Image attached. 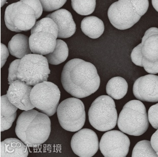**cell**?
Wrapping results in <instances>:
<instances>
[{"mask_svg":"<svg viewBox=\"0 0 158 157\" xmlns=\"http://www.w3.org/2000/svg\"><path fill=\"white\" fill-rule=\"evenodd\" d=\"M50 71L48 62L43 55L29 54L21 59L18 68V79L32 86L48 81Z\"/></svg>","mask_w":158,"mask_h":157,"instance_id":"cell-6","label":"cell"},{"mask_svg":"<svg viewBox=\"0 0 158 157\" xmlns=\"http://www.w3.org/2000/svg\"><path fill=\"white\" fill-rule=\"evenodd\" d=\"M39 31L51 33L56 38L58 37V26L56 23L51 18L45 17L36 22L35 25L31 29V33H34Z\"/></svg>","mask_w":158,"mask_h":157,"instance_id":"cell-22","label":"cell"},{"mask_svg":"<svg viewBox=\"0 0 158 157\" xmlns=\"http://www.w3.org/2000/svg\"><path fill=\"white\" fill-rule=\"evenodd\" d=\"M142 46L141 43L136 46L134 48L131 55L133 63L139 67H143L142 64V59L143 56L142 53Z\"/></svg>","mask_w":158,"mask_h":157,"instance_id":"cell-28","label":"cell"},{"mask_svg":"<svg viewBox=\"0 0 158 157\" xmlns=\"http://www.w3.org/2000/svg\"><path fill=\"white\" fill-rule=\"evenodd\" d=\"M128 85L122 77H114L109 81L106 85V92L109 96L116 100L122 99L127 93Z\"/></svg>","mask_w":158,"mask_h":157,"instance_id":"cell-20","label":"cell"},{"mask_svg":"<svg viewBox=\"0 0 158 157\" xmlns=\"http://www.w3.org/2000/svg\"><path fill=\"white\" fill-rule=\"evenodd\" d=\"M130 140L120 131L105 133L100 142V149L105 157H126L129 153Z\"/></svg>","mask_w":158,"mask_h":157,"instance_id":"cell-10","label":"cell"},{"mask_svg":"<svg viewBox=\"0 0 158 157\" xmlns=\"http://www.w3.org/2000/svg\"><path fill=\"white\" fill-rule=\"evenodd\" d=\"M28 154L27 146L21 140L8 138L1 142V157H27Z\"/></svg>","mask_w":158,"mask_h":157,"instance_id":"cell-17","label":"cell"},{"mask_svg":"<svg viewBox=\"0 0 158 157\" xmlns=\"http://www.w3.org/2000/svg\"><path fill=\"white\" fill-rule=\"evenodd\" d=\"M61 80L64 90L78 98L94 94L101 81L94 65L80 59H71L64 65Z\"/></svg>","mask_w":158,"mask_h":157,"instance_id":"cell-1","label":"cell"},{"mask_svg":"<svg viewBox=\"0 0 158 157\" xmlns=\"http://www.w3.org/2000/svg\"><path fill=\"white\" fill-rule=\"evenodd\" d=\"M133 91L138 100L158 102V76L148 74L138 78L134 84Z\"/></svg>","mask_w":158,"mask_h":157,"instance_id":"cell-13","label":"cell"},{"mask_svg":"<svg viewBox=\"0 0 158 157\" xmlns=\"http://www.w3.org/2000/svg\"><path fill=\"white\" fill-rule=\"evenodd\" d=\"M88 117L90 124L98 131L106 132L114 129L118 116L113 98L107 95L98 97L91 105Z\"/></svg>","mask_w":158,"mask_h":157,"instance_id":"cell-5","label":"cell"},{"mask_svg":"<svg viewBox=\"0 0 158 157\" xmlns=\"http://www.w3.org/2000/svg\"><path fill=\"white\" fill-rule=\"evenodd\" d=\"M60 99V91L58 86L48 81L34 85L30 94L33 105L48 117L57 112Z\"/></svg>","mask_w":158,"mask_h":157,"instance_id":"cell-8","label":"cell"},{"mask_svg":"<svg viewBox=\"0 0 158 157\" xmlns=\"http://www.w3.org/2000/svg\"><path fill=\"white\" fill-rule=\"evenodd\" d=\"M21 2L29 5L35 11L36 20L38 19L43 14V6L40 0H20Z\"/></svg>","mask_w":158,"mask_h":157,"instance_id":"cell-30","label":"cell"},{"mask_svg":"<svg viewBox=\"0 0 158 157\" xmlns=\"http://www.w3.org/2000/svg\"><path fill=\"white\" fill-rule=\"evenodd\" d=\"M70 144L73 153L80 157H92L100 148L97 134L89 129H81L74 134Z\"/></svg>","mask_w":158,"mask_h":157,"instance_id":"cell-11","label":"cell"},{"mask_svg":"<svg viewBox=\"0 0 158 157\" xmlns=\"http://www.w3.org/2000/svg\"><path fill=\"white\" fill-rule=\"evenodd\" d=\"M151 142L152 147L158 155V129L151 137Z\"/></svg>","mask_w":158,"mask_h":157,"instance_id":"cell-34","label":"cell"},{"mask_svg":"<svg viewBox=\"0 0 158 157\" xmlns=\"http://www.w3.org/2000/svg\"><path fill=\"white\" fill-rule=\"evenodd\" d=\"M57 113L60 125L66 131L78 132L85 124V107L78 98H69L62 101L58 107Z\"/></svg>","mask_w":158,"mask_h":157,"instance_id":"cell-7","label":"cell"},{"mask_svg":"<svg viewBox=\"0 0 158 157\" xmlns=\"http://www.w3.org/2000/svg\"><path fill=\"white\" fill-rule=\"evenodd\" d=\"M81 29L85 35L91 38L100 37L105 30L104 23L96 16H87L81 22Z\"/></svg>","mask_w":158,"mask_h":157,"instance_id":"cell-19","label":"cell"},{"mask_svg":"<svg viewBox=\"0 0 158 157\" xmlns=\"http://www.w3.org/2000/svg\"><path fill=\"white\" fill-rule=\"evenodd\" d=\"M142 64L144 70L148 73L156 74L158 73V60L156 62H150L145 57H143Z\"/></svg>","mask_w":158,"mask_h":157,"instance_id":"cell-31","label":"cell"},{"mask_svg":"<svg viewBox=\"0 0 158 157\" xmlns=\"http://www.w3.org/2000/svg\"><path fill=\"white\" fill-rule=\"evenodd\" d=\"M69 56V48L66 43L61 40H57L54 50L45 55L48 63L53 65H59L64 62Z\"/></svg>","mask_w":158,"mask_h":157,"instance_id":"cell-21","label":"cell"},{"mask_svg":"<svg viewBox=\"0 0 158 157\" xmlns=\"http://www.w3.org/2000/svg\"><path fill=\"white\" fill-rule=\"evenodd\" d=\"M148 118L152 126L158 129V103L150 107L148 112Z\"/></svg>","mask_w":158,"mask_h":157,"instance_id":"cell-29","label":"cell"},{"mask_svg":"<svg viewBox=\"0 0 158 157\" xmlns=\"http://www.w3.org/2000/svg\"><path fill=\"white\" fill-rule=\"evenodd\" d=\"M152 2L154 8L158 12V0H152Z\"/></svg>","mask_w":158,"mask_h":157,"instance_id":"cell-35","label":"cell"},{"mask_svg":"<svg viewBox=\"0 0 158 157\" xmlns=\"http://www.w3.org/2000/svg\"><path fill=\"white\" fill-rule=\"evenodd\" d=\"M8 48L11 55L19 59L32 52L30 47L29 38L23 34L13 36L8 43Z\"/></svg>","mask_w":158,"mask_h":157,"instance_id":"cell-18","label":"cell"},{"mask_svg":"<svg viewBox=\"0 0 158 157\" xmlns=\"http://www.w3.org/2000/svg\"><path fill=\"white\" fill-rule=\"evenodd\" d=\"M33 87L18 79L10 85L7 91L9 101L18 109L29 111L34 109L30 99V94Z\"/></svg>","mask_w":158,"mask_h":157,"instance_id":"cell-12","label":"cell"},{"mask_svg":"<svg viewBox=\"0 0 158 157\" xmlns=\"http://www.w3.org/2000/svg\"><path fill=\"white\" fill-rule=\"evenodd\" d=\"M149 121L145 106L138 100L127 103L117 120L119 129L123 133L139 136L148 130Z\"/></svg>","mask_w":158,"mask_h":157,"instance_id":"cell-4","label":"cell"},{"mask_svg":"<svg viewBox=\"0 0 158 157\" xmlns=\"http://www.w3.org/2000/svg\"><path fill=\"white\" fill-rule=\"evenodd\" d=\"M44 11H53L62 7L67 0H40Z\"/></svg>","mask_w":158,"mask_h":157,"instance_id":"cell-26","label":"cell"},{"mask_svg":"<svg viewBox=\"0 0 158 157\" xmlns=\"http://www.w3.org/2000/svg\"><path fill=\"white\" fill-rule=\"evenodd\" d=\"M141 44L143 57L150 62L158 60V28L152 27L147 30Z\"/></svg>","mask_w":158,"mask_h":157,"instance_id":"cell-16","label":"cell"},{"mask_svg":"<svg viewBox=\"0 0 158 157\" xmlns=\"http://www.w3.org/2000/svg\"><path fill=\"white\" fill-rule=\"evenodd\" d=\"M51 120L47 115L35 110L24 111L16 121L15 134L27 146L35 147L48 139L51 131Z\"/></svg>","mask_w":158,"mask_h":157,"instance_id":"cell-2","label":"cell"},{"mask_svg":"<svg viewBox=\"0 0 158 157\" xmlns=\"http://www.w3.org/2000/svg\"><path fill=\"white\" fill-rule=\"evenodd\" d=\"M72 6L79 15H88L95 10L96 0H72Z\"/></svg>","mask_w":158,"mask_h":157,"instance_id":"cell-24","label":"cell"},{"mask_svg":"<svg viewBox=\"0 0 158 157\" xmlns=\"http://www.w3.org/2000/svg\"><path fill=\"white\" fill-rule=\"evenodd\" d=\"M4 20L8 29L21 33L31 29L36 23V18L33 8L20 1L6 7Z\"/></svg>","mask_w":158,"mask_h":157,"instance_id":"cell-9","label":"cell"},{"mask_svg":"<svg viewBox=\"0 0 158 157\" xmlns=\"http://www.w3.org/2000/svg\"><path fill=\"white\" fill-rule=\"evenodd\" d=\"M18 107L9 101L7 94L1 97V115L10 117L15 114L18 110Z\"/></svg>","mask_w":158,"mask_h":157,"instance_id":"cell-25","label":"cell"},{"mask_svg":"<svg viewBox=\"0 0 158 157\" xmlns=\"http://www.w3.org/2000/svg\"><path fill=\"white\" fill-rule=\"evenodd\" d=\"M21 60V59H15L12 62L10 65L9 69H8V81L9 85H11L12 82L18 79L17 74H18V68H19Z\"/></svg>","mask_w":158,"mask_h":157,"instance_id":"cell-27","label":"cell"},{"mask_svg":"<svg viewBox=\"0 0 158 157\" xmlns=\"http://www.w3.org/2000/svg\"><path fill=\"white\" fill-rule=\"evenodd\" d=\"M6 1H7V0H1V7H2L4 5L5 3H7Z\"/></svg>","mask_w":158,"mask_h":157,"instance_id":"cell-36","label":"cell"},{"mask_svg":"<svg viewBox=\"0 0 158 157\" xmlns=\"http://www.w3.org/2000/svg\"><path fill=\"white\" fill-rule=\"evenodd\" d=\"M132 157H158V155L152 147L151 141L142 140L134 147Z\"/></svg>","mask_w":158,"mask_h":157,"instance_id":"cell-23","label":"cell"},{"mask_svg":"<svg viewBox=\"0 0 158 157\" xmlns=\"http://www.w3.org/2000/svg\"><path fill=\"white\" fill-rule=\"evenodd\" d=\"M148 7V0H118L110 6L108 16L115 28L127 29L140 20Z\"/></svg>","mask_w":158,"mask_h":157,"instance_id":"cell-3","label":"cell"},{"mask_svg":"<svg viewBox=\"0 0 158 157\" xmlns=\"http://www.w3.org/2000/svg\"><path fill=\"white\" fill-rule=\"evenodd\" d=\"M1 68H3L6 63L7 59L9 56V51L8 48L4 44H3V43L1 44Z\"/></svg>","mask_w":158,"mask_h":157,"instance_id":"cell-33","label":"cell"},{"mask_svg":"<svg viewBox=\"0 0 158 157\" xmlns=\"http://www.w3.org/2000/svg\"><path fill=\"white\" fill-rule=\"evenodd\" d=\"M56 23L58 29V38H66L72 37L76 30V26L70 12L60 9L47 15Z\"/></svg>","mask_w":158,"mask_h":157,"instance_id":"cell-15","label":"cell"},{"mask_svg":"<svg viewBox=\"0 0 158 157\" xmlns=\"http://www.w3.org/2000/svg\"><path fill=\"white\" fill-rule=\"evenodd\" d=\"M57 44V38L51 33L44 31L36 32L29 37V45L34 54L45 55L54 50Z\"/></svg>","mask_w":158,"mask_h":157,"instance_id":"cell-14","label":"cell"},{"mask_svg":"<svg viewBox=\"0 0 158 157\" xmlns=\"http://www.w3.org/2000/svg\"><path fill=\"white\" fill-rule=\"evenodd\" d=\"M16 112L12 116L5 117L1 115V131L4 132L9 129L11 127L13 122L16 117Z\"/></svg>","mask_w":158,"mask_h":157,"instance_id":"cell-32","label":"cell"}]
</instances>
